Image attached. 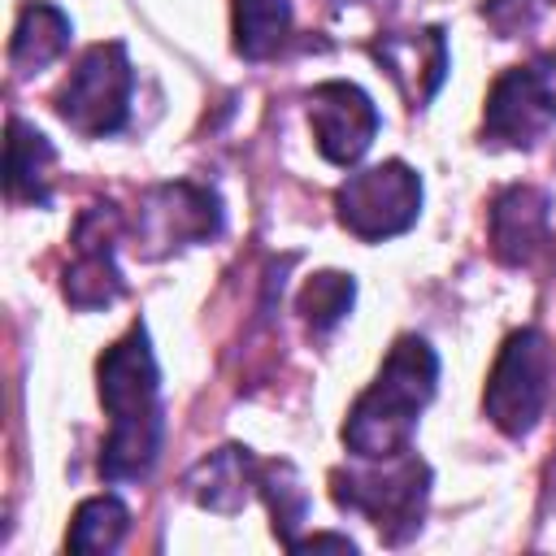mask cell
<instances>
[{
	"label": "cell",
	"mask_w": 556,
	"mask_h": 556,
	"mask_svg": "<svg viewBox=\"0 0 556 556\" xmlns=\"http://www.w3.org/2000/svg\"><path fill=\"white\" fill-rule=\"evenodd\" d=\"M374 56L408 96V104H426L447 78V39L439 26H426L417 35H387L374 43Z\"/></svg>",
	"instance_id": "obj_12"
},
{
	"label": "cell",
	"mask_w": 556,
	"mask_h": 556,
	"mask_svg": "<svg viewBox=\"0 0 556 556\" xmlns=\"http://www.w3.org/2000/svg\"><path fill=\"white\" fill-rule=\"evenodd\" d=\"M352 300H356V282H352V274L321 269V274H313V278L300 287V295H295V313L304 317L308 330L326 334V330H334V326L352 313Z\"/></svg>",
	"instance_id": "obj_19"
},
{
	"label": "cell",
	"mask_w": 556,
	"mask_h": 556,
	"mask_svg": "<svg viewBox=\"0 0 556 556\" xmlns=\"http://www.w3.org/2000/svg\"><path fill=\"white\" fill-rule=\"evenodd\" d=\"M543 9H547L543 0H486L482 4V17L500 30V39H517V35H526V30L539 26Z\"/></svg>",
	"instance_id": "obj_20"
},
{
	"label": "cell",
	"mask_w": 556,
	"mask_h": 556,
	"mask_svg": "<svg viewBox=\"0 0 556 556\" xmlns=\"http://www.w3.org/2000/svg\"><path fill=\"white\" fill-rule=\"evenodd\" d=\"M96 378H100V404L109 413V434L100 443V478L143 482L165 439L161 369H156L143 321H135L113 348H104Z\"/></svg>",
	"instance_id": "obj_1"
},
{
	"label": "cell",
	"mask_w": 556,
	"mask_h": 556,
	"mask_svg": "<svg viewBox=\"0 0 556 556\" xmlns=\"http://www.w3.org/2000/svg\"><path fill=\"white\" fill-rule=\"evenodd\" d=\"M130 235L135 252L148 261H161L191 243H208L222 235V200L204 182H156L139 195Z\"/></svg>",
	"instance_id": "obj_6"
},
{
	"label": "cell",
	"mask_w": 556,
	"mask_h": 556,
	"mask_svg": "<svg viewBox=\"0 0 556 556\" xmlns=\"http://www.w3.org/2000/svg\"><path fill=\"white\" fill-rule=\"evenodd\" d=\"M552 122H556V109L530 65H513L491 83L486 109H482L486 139L508 143V148H530L534 139H543Z\"/></svg>",
	"instance_id": "obj_10"
},
{
	"label": "cell",
	"mask_w": 556,
	"mask_h": 556,
	"mask_svg": "<svg viewBox=\"0 0 556 556\" xmlns=\"http://www.w3.org/2000/svg\"><path fill=\"white\" fill-rule=\"evenodd\" d=\"M130 530V508L117 500V495H91L74 508L70 517V530H65V547L70 552H83V556H96V552H113Z\"/></svg>",
	"instance_id": "obj_17"
},
{
	"label": "cell",
	"mask_w": 556,
	"mask_h": 556,
	"mask_svg": "<svg viewBox=\"0 0 556 556\" xmlns=\"http://www.w3.org/2000/svg\"><path fill=\"white\" fill-rule=\"evenodd\" d=\"M547 395H552V352H547V339L539 330H513L491 365V378H486V391H482V413L486 421L508 434V439H521L539 426L543 408H547Z\"/></svg>",
	"instance_id": "obj_5"
},
{
	"label": "cell",
	"mask_w": 556,
	"mask_h": 556,
	"mask_svg": "<svg viewBox=\"0 0 556 556\" xmlns=\"http://www.w3.org/2000/svg\"><path fill=\"white\" fill-rule=\"evenodd\" d=\"M256 465H261V460H256L248 447L226 443V447L208 452L204 460H195V465L187 469L182 491H187V500H195L200 508L230 517V513H239V508L248 504V495H252V486H256Z\"/></svg>",
	"instance_id": "obj_13"
},
{
	"label": "cell",
	"mask_w": 556,
	"mask_h": 556,
	"mask_svg": "<svg viewBox=\"0 0 556 556\" xmlns=\"http://www.w3.org/2000/svg\"><path fill=\"white\" fill-rule=\"evenodd\" d=\"M130 91H135V70L126 48L117 39L91 43L70 70V78L61 83L56 113L83 139H109L130 117Z\"/></svg>",
	"instance_id": "obj_4"
},
{
	"label": "cell",
	"mask_w": 556,
	"mask_h": 556,
	"mask_svg": "<svg viewBox=\"0 0 556 556\" xmlns=\"http://www.w3.org/2000/svg\"><path fill=\"white\" fill-rule=\"evenodd\" d=\"M439 356L421 334H400L374 382L356 395L343 421V447L356 460H382L413 447L417 417L434 400Z\"/></svg>",
	"instance_id": "obj_2"
},
{
	"label": "cell",
	"mask_w": 556,
	"mask_h": 556,
	"mask_svg": "<svg viewBox=\"0 0 556 556\" xmlns=\"http://www.w3.org/2000/svg\"><path fill=\"white\" fill-rule=\"evenodd\" d=\"M334 213L365 243L395 239L421 213V178L404 161H382V165L356 169V174H348L339 182Z\"/></svg>",
	"instance_id": "obj_7"
},
{
	"label": "cell",
	"mask_w": 556,
	"mask_h": 556,
	"mask_svg": "<svg viewBox=\"0 0 556 556\" xmlns=\"http://www.w3.org/2000/svg\"><path fill=\"white\" fill-rule=\"evenodd\" d=\"M547 222H552V200L539 187H504L491 200V252L504 265H530L539 248L547 243Z\"/></svg>",
	"instance_id": "obj_11"
},
{
	"label": "cell",
	"mask_w": 556,
	"mask_h": 556,
	"mask_svg": "<svg viewBox=\"0 0 556 556\" xmlns=\"http://www.w3.org/2000/svg\"><path fill=\"white\" fill-rule=\"evenodd\" d=\"M52 165L56 148L48 135L26 126L22 117H9V139H4V191L13 204H48L52 195Z\"/></svg>",
	"instance_id": "obj_14"
},
{
	"label": "cell",
	"mask_w": 556,
	"mask_h": 556,
	"mask_svg": "<svg viewBox=\"0 0 556 556\" xmlns=\"http://www.w3.org/2000/svg\"><path fill=\"white\" fill-rule=\"evenodd\" d=\"M117 235H122V213L113 204H91L74 222V261L61 274V291L74 308H109L122 300L126 282L117 269Z\"/></svg>",
	"instance_id": "obj_8"
},
{
	"label": "cell",
	"mask_w": 556,
	"mask_h": 556,
	"mask_svg": "<svg viewBox=\"0 0 556 556\" xmlns=\"http://www.w3.org/2000/svg\"><path fill=\"white\" fill-rule=\"evenodd\" d=\"M300 547H339V552H356V543L348 534H308V539H295V552Z\"/></svg>",
	"instance_id": "obj_21"
},
{
	"label": "cell",
	"mask_w": 556,
	"mask_h": 556,
	"mask_svg": "<svg viewBox=\"0 0 556 556\" xmlns=\"http://www.w3.org/2000/svg\"><path fill=\"white\" fill-rule=\"evenodd\" d=\"M308 126H313L317 152L330 165L348 169L369 152V143L378 135V109L365 87H356L348 78H330L308 91Z\"/></svg>",
	"instance_id": "obj_9"
},
{
	"label": "cell",
	"mask_w": 556,
	"mask_h": 556,
	"mask_svg": "<svg viewBox=\"0 0 556 556\" xmlns=\"http://www.w3.org/2000/svg\"><path fill=\"white\" fill-rule=\"evenodd\" d=\"M65 48H70V17L48 0H30L17 13L13 39H9V65L17 74H39L43 65L61 61Z\"/></svg>",
	"instance_id": "obj_15"
},
{
	"label": "cell",
	"mask_w": 556,
	"mask_h": 556,
	"mask_svg": "<svg viewBox=\"0 0 556 556\" xmlns=\"http://www.w3.org/2000/svg\"><path fill=\"white\" fill-rule=\"evenodd\" d=\"M256 486H261V495L269 504L274 534L291 547L295 543V530L308 517V486H304L300 469L291 460H265V465H256Z\"/></svg>",
	"instance_id": "obj_18"
},
{
	"label": "cell",
	"mask_w": 556,
	"mask_h": 556,
	"mask_svg": "<svg viewBox=\"0 0 556 556\" xmlns=\"http://www.w3.org/2000/svg\"><path fill=\"white\" fill-rule=\"evenodd\" d=\"M330 486L339 508L361 513L382 534V543H404L421 530L430 500V465L408 447L400 456L361 460V469H334Z\"/></svg>",
	"instance_id": "obj_3"
},
{
	"label": "cell",
	"mask_w": 556,
	"mask_h": 556,
	"mask_svg": "<svg viewBox=\"0 0 556 556\" xmlns=\"http://www.w3.org/2000/svg\"><path fill=\"white\" fill-rule=\"evenodd\" d=\"M291 35V0H235V52L243 61L274 56Z\"/></svg>",
	"instance_id": "obj_16"
}]
</instances>
